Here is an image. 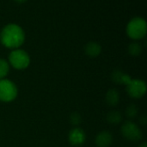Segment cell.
<instances>
[{
    "label": "cell",
    "instance_id": "obj_5",
    "mask_svg": "<svg viewBox=\"0 0 147 147\" xmlns=\"http://www.w3.org/2000/svg\"><path fill=\"white\" fill-rule=\"evenodd\" d=\"M121 134L126 139L134 142L140 141L143 138V133L140 126L130 120L126 121L121 126Z\"/></svg>",
    "mask_w": 147,
    "mask_h": 147
},
{
    "label": "cell",
    "instance_id": "obj_18",
    "mask_svg": "<svg viewBox=\"0 0 147 147\" xmlns=\"http://www.w3.org/2000/svg\"><path fill=\"white\" fill-rule=\"evenodd\" d=\"M15 1L18 3H25L27 0H15Z\"/></svg>",
    "mask_w": 147,
    "mask_h": 147
},
{
    "label": "cell",
    "instance_id": "obj_19",
    "mask_svg": "<svg viewBox=\"0 0 147 147\" xmlns=\"http://www.w3.org/2000/svg\"><path fill=\"white\" fill-rule=\"evenodd\" d=\"M139 147H147V144L146 142H144V143H142Z\"/></svg>",
    "mask_w": 147,
    "mask_h": 147
},
{
    "label": "cell",
    "instance_id": "obj_9",
    "mask_svg": "<svg viewBox=\"0 0 147 147\" xmlns=\"http://www.w3.org/2000/svg\"><path fill=\"white\" fill-rule=\"evenodd\" d=\"M111 79L115 84H121V85H125L127 86L130 81L132 80L131 76L126 73H123L121 70H115L111 74Z\"/></svg>",
    "mask_w": 147,
    "mask_h": 147
},
{
    "label": "cell",
    "instance_id": "obj_10",
    "mask_svg": "<svg viewBox=\"0 0 147 147\" xmlns=\"http://www.w3.org/2000/svg\"><path fill=\"white\" fill-rule=\"evenodd\" d=\"M85 54L92 58L97 57L102 52V46L96 42H90L84 47Z\"/></svg>",
    "mask_w": 147,
    "mask_h": 147
},
{
    "label": "cell",
    "instance_id": "obj_13",
    "mask_svg": "<svg viewBox=\"0 0 147 147\" xmlns=\"http://www.w3.org/2000/svg\"><path fill=\"white\" fill-rule=\"evenodd\" d=\"M142 46L139 42H132L128 46V52L132 56H139L142 53Z\"/></svg>",
    "mask_w": 147,
    "mask_h": 147
},
{
    "label": "cell",
    "instance_id": "obj_15",
    "mask_svg": "<svg viewBox=\"0 0 147 147\" xmlns=\"http://www.w3.org/2000/svg\"><path fill=\"white\" fill-rule=\"evenodd\" d=\"M138 107L136 105L134 104H130L127 108H126V115L128 119L132 120V119H134L137 114H138Z\"/></svg>",
    "mask_w": 147,
    "mask_h": 147
},
{
    "label": "cell",
    "instance_id": "obj_8",
    "mask_svg": "<svg viewBox=\"0 0 147 147\" xmlns=\"http://www.w3.org/2000/svg\"><path fill=\"white\" fill-rule=\"evenodd\" d=\"M95 142L97 147H109L113 143V136L109 131H102L96 135Z\"/></svg>",
    "mask_w": 147,
    "mask_h": 147
},
{
    "label": "cell",
    "instance_id": "obj_2",
    "mask_svg": "<svg viewBox=\"0 0 147 147\" xmlns=\"http://www.w3.org/2000/svg\"><path fill=\"white\" fill-rule=\"evenodd\" d=\"M146 32V21L143 17H134L127 25V34L133 40H140L144 38Z\"/></svg>",
    "mask_w": 147,
    "mask_h": 147
},
{
    "label": "cell",
    "instance_id": "obj_7",
    "mask_svg": "<svg viewBox=\"0 0 147 147\" xmlns=\"http://www.w3.org/2000/svg\"><path fill=\"white\" fill-rule=\"evenodd\" d=\"M68 139L71 145L74 146H82L86 140V134L80 127H74L71 129L68 135Z\"/></svg>",
    "mask_w": 147,
    "mask_h": 147
},
{
    "label": "cell",
    "instance_id": "obj_3",
    "mask_svg": "<svg viewBox=\"0 0 147 147\" xmlns=\"http://www.w3.org/2000/svg\"><path fill=\"white\" fill-rule=\"evenodd\" d=\"M9 64L16 69L22 70L29 66L30 57L23 49H13L9 55Z\"/></svg>",
    "mask_w": 147,
    "mask_h": 147
},
{
    "label": "cell",
    "instance_id": "obj_1",
    "mask_svg": "<svg viewBox=\"0 0 147 147\" xmlns=\"http://www.w3.org/2000/svg\"><path fill=\"white\" fill-rule=\"evenodd\" d=\"M0 41L4 47L11 49H16L24 43V30L18 24L9 23L1 30Z\"/></svg>",
    "mask_w": 147,
    "mask_h": 147
},
{
    "label": "cell",
    "instance_id": "obj_12",
    "mask_svg": "<svg viewBox=\"0 0 147 147\" xmlns=\"http://www.w3.org/2000/svg\"><path fill=\"white\" fill-rule=\"evenodd\" d=\"M106 120L109 124L112 125H118L122 121V114L116 110L114 111H110L107 116H106Z\"/></svg>",
    "mask_w": 147,
    "mask_h": 147
},
{
    "label": "cell",
    "instance_id": "obj_11",
    "mask_svg": "<svg viewBox=\"0 0 147 147\" xmlns=\"http://www.w3.org/2000/svg\"><path fill=\"white\" fill-rule=\"evenodd\" d=\"M105 101L110 107H115L120 101V94L115 88L109 89L105 95Z\"/></svg>",
    "mask_w": 147,
    "mask_h": 147
},
{
    "label": "cell",
    "instance_id": "obj_4",
    "mask_svg": "<svg viewBox=\"0 0 147 147\" xmlns=\"http://www.w3.org/2000/svg\"><path fill=\"white\" fill-rule=\"evenodd\" d=\"M17 87L13 81L8 79L0 80V101H13L17 97Z\"/></svg>",
    "mask_w": 147,
    "mask_h": 147
},
{
    "label": "cell",
    "instance_id": "obj_17",
    "mask_svg": "<svg viewBox=\"0 0 147 147\" xmlns=\"http://www.w3.org/2000/svg\"><path fill=\"white\" fill-rule=\"evenodd\" d=\"M140 123L143 126H146L147 123V118L146 115H143L140 118Z\"/></svg>",
    "mask_w": 147,
    "mask_h": 147
},
{
    "label": "cell",
    "instance_id": "obj_6",
    "mask_svg": "<svg viewBox=\"0 0 147 147\" xmlns=\"http://www.w3.org/2000/svg\"><path fill=\"white\" fill-rule=\"evenodd\" d=\"M126 88L128 95L134 99H141L146 93V84L140 79H132Z\"/></svg>",
    "mask_w": 147,
    "mask_h": 147
},
{
    "label": "cell",
    "instance_id": "obj_16",
    "mask_svg": "<svg viewBox=\"0 0 147 147\" xmlns=\"http://www.w3.org/2000/svg\"><path fill=\"white\" fill-rule=\"evenodd\" d=\"M70 121L73 126H78L82 121V118L79 113H71V115L70 117Z\"/></svg>",
    "mask_w": 147,
    "mask_h": 147
},
{
    "label": "cell",
    "instance_id": "obj_14",
    "mask_svg": "<svg viewBox=\"0 0 147 147\" xmlns=\"http://www.w3.org/2000/svg\"><path fill=\"white\" fill-rule=\"evenodd\" d=\"M9 71V64L4 59L0 58V80L5 79Z\"/></svg>",
    "mask_w": 147,
    "mask_h": 147
}]
</instances>
